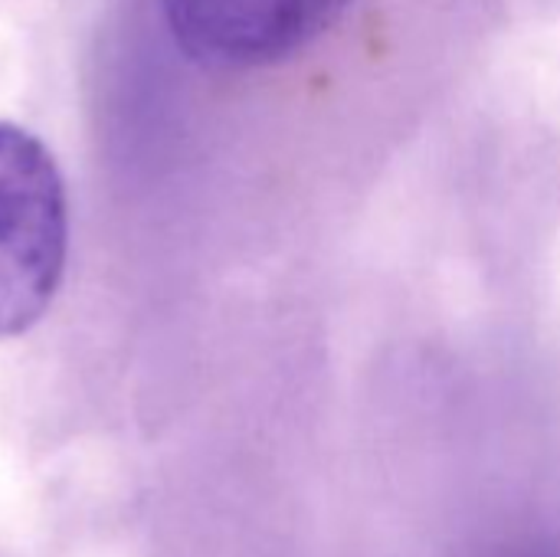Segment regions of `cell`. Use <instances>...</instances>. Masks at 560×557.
<instances>
[{"label":"cell","mask_w":560,"mask_h":557,"mask_svg":"<svg viewBox=\"0 0 560 557\" xmlns=\"http://www.w3.org/2000/svg\"><path fill=\"white\" fill-rule=\"evenodd\" d=\"M69 256V200L52 151L0 121V341L30 332L52 305Z\"/></svg>","instance_id":"obj_1"},{"label":"cell","mask_w":560,"mask_h":557,"mask_svg":"<svg viewBox=\"0 0 560 557\" xmlns=\"http://www.w3.org/2000/svg\"><path fill=\"white\" fill-rule=\"evenodd\" d=\"M351 0H161L180 53L217 72L276 66L315 43Z\"/></svg>","instance_id":"obj_2"},{"label":"cell","mask_w":560,"mask_h":557,"mask_svg":"<svg viewBox=\"0 0 560 557\" xmlns=\"http://www.w3.org/2000/svg\"><path fill=\"white\" fill-rule=\"evenodd\" d=\"M509 557H551V555H541V552H518V555H509Z\"/></svg>","instance_id":"obj_3"}]
</instances>
